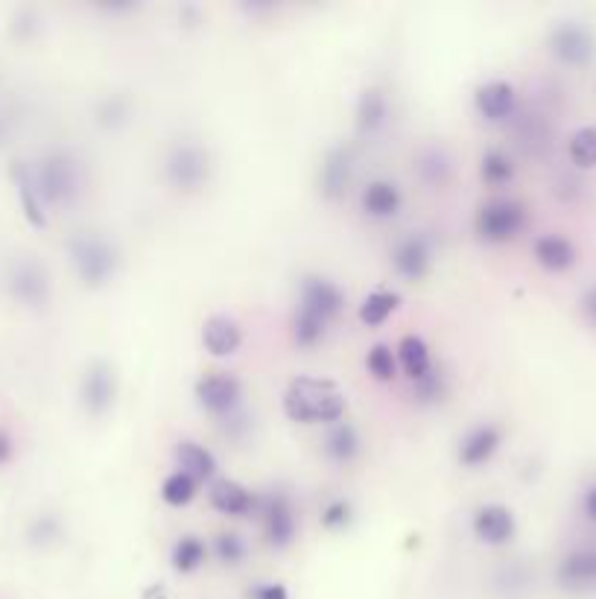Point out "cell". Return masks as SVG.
Here are the masks:
<instances>
[{"label": "cell", "instance_id": "6da1fadb", "mask_svg": "<svg viewBox=\"0 0 596 599\" xmlns=\"http://www.w3.org/2000/svg\"><path fill=\"white\" fill-rule=\"evenodd\" d=\"M342 307H345V293L336 281L316 272L304 275L298 284V304L293 313V339L298 348L319 345L331 322L342 313Z\"/></svg>", "mask_w": 596, "mask_h": 599}, {"label": "cell", "instance_id": "7a4b0ae2", "mask_svg": "<svg viewBox=\"0 0 596 599\" xmlns=\"http://www.w3.org/2000/svg\"><path fill=\"white\" fill-rule=\"evenodd\" d=\"M284 415L296 424H334L345 418L348 398L328 377L298 375L284 389Z\"/></svg>", "mask_w": 596, "mask_h": 599}, {"label": "cell", "instance_id": "3957f363", "mask_svg": "<svg viewBox=\"0 0 596 599\" xmlns=\"http://www.w3.org/2000/svg\"><path fill=\"white\" fill-rule=\"evenodd\" d=\"M30 170H33V182H36L41 202L50 208L74 205L85 190V170L74 152L50 150L47 155H41L36 167Z\"/></svg>", "mask_w": 596, "mask_h": 599}, {"label": "cell", "instance_id": "277c9868", "mask_svg": "<svg viewBox=\"0 0 596 599\" xmlns=\"http://www.w3.org/2000/svg\"><path fill=\"white\" fill-rule=\"evenodd\" d=\"M68 258L74 266L76 278L91 287L100 290L117 275L120 266V252L109 237L97 234V231H79L68 240Z\"/></svg>", "mask_w": 596, "mask_h": 599}, {"label": "cell", "instance_id": "5b68a950", "mask_svg": "<svg viewBox=\"0 0 596 599\" xmlns=\"http://www.w3.org/2000/svg\"><path fill=\"white\" fill-rule=\"evenodd\" d=\"M263 532V541L272 547V550H287L293 541H296L298 532V515L296 503L287 491L281 488H269L258 494V503H255V512Z\"/></svg>", "mask_w": 596, "mask_h": 599}, {"label": "cell", "instance_id": "8992f818", "mask_svg": "<svg viewBox=\"0 0 596 599\" xmlns=\"http://www.w3.org/2000/svg\"><path fill=\"white\" fill-rule=\"evenodd\" d=\"M214 173V158L202 144L179 141L173 144L164 158V176L179 193H196L211 182Z\"/></svg>", "mask_w": 596, "mask_h": 599}, {"label": "cell", "instance_id": "52a82bcc", "mask_svg": "<svg viewBox=\"0 0 596 599\" xmlns=\"http://www.w3.org/2000/svg\"><path fill=\"white\" fill-rule=\"evenodd\" d=\"M526 223H529V214L518 199L494 196V199L480 205V211L474 217V231L483 243L500 246V243L515 240L526 228Z\"/></svg>", "mask_w": 596, "mask_h": 599}, {"label": "cell", "instance_id": "ba28073f", "mask_svg": "<svg viewBox=\"0 0 596 599\" xmlns=\"http://www.w3.org/2000/svg\"><path fill=\"white\" fill-rule=\"evenodd\" d=\"M193 398H196L199 410L223 421L228 415L243 410V383L234 372H208L196 380Z\"/></svg>", "mask_w": 596, "mask_h": 599}, {"label": "cell", "instance_id": "9c48e42d", "mask_svg": "<svg viewBox=\"0 0 596 599\" xmlns=\"http://www.w3.org/2000/svg\"><path fill=\"white\" fill-rule=\"evenodd\" d=\"M6 290H9L12 299L30 307V310H44L50 304V293H53L47 269L33 258H18V261L9 263Z\"/></svg>", "mask_w": 596, "mask_h": 599}, {"label": "cell", "instance_id": "30bf717a", "mask_svg": "<svg viewBox=\"0 0 596 599\" xmlns=\"http://www.w3.org/2000/svg\"><path fill=\"white\" fill-rule=\"evenodd\" d=\"M117 392H120V383H117V372L109 360H94L88 363L85 375L79 380V404L82 410L88 412L91 418H103L114 410L117 404Z\"/></svg>", "mask_w": 596, "mask_h": 599}, {"label": "cell", "instance_id": "8fae6325", "mask_svg": "<svg viewBox=\"0 0 596 599\" xmlns=\"http://www.w3.org/2000/svg\"><path fill=\"white\" fill-rule=\"evenodd\" d=\"M389 261L392 269L404 278V281H421L430 275L433 261H436V243L430 234L424 231H410L404 237H398L392 243V252H389Z\"/></svg>", "mask_w": 596, "mask_h": 599}, {"label": "cell", "instance_id": "7c38bea8", "mask_svg": "<svg viewBox=\"0 0 596 599\" xmlns=\"http://www.w3.org/2000/svg\"><path fill=\"white\" fill-rule=\"evenodd\" d=\"M596 41L588 27L576 21H564L550 33V53L567 68H582L594 59Z\"/></svg>", "mask_w": 596, "mask_h": 599}, {"label": "cell", "instance_id": "4fadbf2b", "mask_svg": "<svg viewBox=\"0 0 596 599\" xmlns=\"http://www.w3.org/2000/svg\"><path fill=\"white\" fill-rule=\"evenodd\" d=\"M503 445V427L494 424V421H483V424H474L462 439H459V448H456V459L462 468H483L494 459V453Z\"/></svg>", "mask_w": 596, "mask_h": 599}, {"label": "cell", "instance_id": "5bb4252c", "mask_svg": "<svg viewBox=\"0 0 596 599\" xmlns=\"http://www.w3.org/2000/svg\"><path fill=\"white\" fill-rule=\"evenodd\" d=\"M471 529H474V538L488 547H506L515 538L518 524H515V515L509 506L483 503V506H477L474 518H471Z\"/></svg>", "mask_w": 596, "mask_h": 599}, {"label": "cell", "instance_id": "9a60e30c", "mask_svg": "<svg viewBox=\"0 0 596 599\" xmlns=\"http://www.w3.org/2000/svg\"><path fill=\"white\" fill-rule=\"evenodd\" d=\"M559 588L570 594H585L596 588V547H576L570 550L556 567Z\"/></svg>", "mask_w": 596, "mask_h": 599}, {"label": "cell", "instance_id": "2e32d148", "mask_svg": "<svg viewBox=\"0 0 596 599\" xmlns=\"http://www.w3.org/2000/svg\"><path fill=\"white\" fill-rule=\"evenodd\" d=\"M474 106L488 123H503L518 112V91L506 79H491L474 91Z\"/></svg>", "mask_w": 596, "mask_h": 599}, {"label": "cell", "instance_id": "e0dca14e", "mask_svg": "<svg viewBox=\"0 0 596 599\" xmlns=\"http://www.w3.org/2000/svg\"><path fill=\"white\" fill-rule=\"evenodd\" d=\"M208 500L225 518H246V515L255 512L258 494L252 488L243 486V483H237V480L220 477V480H214L211 488H208Z\"/></svg>", "mask_w": 596, "mask_h": 599}, {"label": "cell", "instance_id": "ac0fdd59", "mask_svg": "<svg viewBox=\"0 0 596 599\" xmlns=\"http://www.w3.org/2000/svg\"><path fill=\"white\" fill-rule=\"evenodd\" d=\"M322 453L334 465H342V468L354 465L360 459V453H363V436H360V430L351 421H345V418L328 424L325 439H322Z\"/></svg>", "mask_w": 596, "mask_h": 599}, {"label": "cell", "instance_id": "d6986e66", "mask_svg": "<svg viewBox=\"0 0 596 599\" xmlns=\"http://www.w3.org/2000/svg\"><path fill=\"white\" fill-rule=\"evenodd\" d=\"M202 342H205L208 354H214V357H231L243 345V328H240V322L234 316L214 313L202 325Z\"/></svg>", "mask_w": 596, "mask_h": 599}, {"label": "cell", "instance_id": "ffe728a7", "mask_svg": "<svg viewBox=\"0 0 596 599\" xmlns=\"http://www.w3.org/2000/svg\"><path fill=\"white\" fill-rule=\"evenodd\" d=\"M360 205H363L366 217L386 223V220H392V217L401 214L404 193H401V188H398L395 182H389V179H372L366 188L360 190Z\"/></svg>", "mask_w": 596, "mask_h": 599}, {"label": "cell", "instance_id": "44dd1931", "mask_svg": "<svg viewBox=\"0 0 596 599\" xmlns=\"http://www.w3.org/2000/svg\"><path fill=\"white\" fill-rule=\"evenodd\" d=\"M351 170H354L351 152L345 150V147H334V150L325 152L322 170H319V190H322V196L331 199V202L339 199V196H345V190L351 185Z\"/></svg>", "mask_w": 596, "mask_h": 599}, {"label": "cell", "instance_id": "7402d4cb", "mask_svg": "<svg viewBox=\"0 0 596 599\" xmlns=\"http://www.w3.org/2000/svg\"><path fill=\"white\" fill-rule=\"evenodd\" d=\"M532 255H535V263L547 272H567L579 258L576 246L561 234H541L532 243Z\"/></svg>", "mask_w": 596, "mask_h": 599}, {"label": "cell", "instance_id": "603a6c76", "mask_svg": "<svg viewBox=\"0 0 596 599\" xmlns=\"http://www.w3.org/2000/svg\"><path fill=\"white\" fill-rule=\"evenodd\" d=\"M389 120V100L380 88H366L357 100V112H354V126L357 135L372 138L377 135Z\"/></svg>", "mask_w": 596, "mask_h": 599}, {"label": "cell", "instance_id": "cb8c5ba5", "mask_svg": "<svg viewBox=\"0 0 596 599\" xmlns=\"http://www.w3.org/2000/svg\"><path fill=\"white\" fill-rule=\"evenodd\" d=\"M395 357H398V369L404 372V377L415 383L427 375L436 363H433V354H430V345L418 334H407L401 337V342L395 345Z\"/></svg>", "mask_w": 596, "mask_h": 599}, {"label": "cell", "instance_id": "d4e9b609", "mask_svg": "<svg viewBox=\"0 0 596 599\" xmlns=\"http://www.w3.org/2000/svg\"><path fill=\"white\" fill-rule=\"evenodd\" d=\"M12 179H15V190H18V202H21V211H24V217H27V223L36 225V228H44L47 225V205L41 202V196H38L36 182H33V170L27 167V164H15L12 167Z\"/></svg>", "mask_w": 596, "mask_h": 599}, {"label": "cell", "instance_id": "484cf974", "mask_svg": "<svg viewBox=\"0 0 596 599\" xmlns=\"http://www.w3.org/2000/svg\"><path fill=\"white\" fill-rule=\"evenodd\" d=\"M176 462H179V471H185L199 483L217 477V456L193 439H185L176 445Z\"/></svg>", "mask_w": 596, "mask_h": 599}, {"label": "cell", "instance_id": "4316f807", "mask_svg": "<svg viewBox=\"0 0 596 599\" xmlns=\"http://www.w3.org/2000/svg\"><path fill=\"white\" fill-rule=\"evenodd\" d=\"M208 544L199 538V535H182L173 550H170V562L176 573H196L202 564L208 562Z\"/></svg>", "mask_w": 596, "mask_h": 599}, {"label": "cell", "instance_id": "83f0119b", "mask_svg": "<svg viewBox=\"0 0 596 599\" xmlns=\"http://www.w3.org/2000/svg\"><path fill=\"white\" fill-rule=\"evenodd\" d=\"M415 167H418L421 182L430 185V188H445L450 176H453V161L442 147H430V150L421 152Z\"/></svg>", "mask_w": 596, "mask_h": 599}, {"label": "cell", "instance_id": "f1b7e54d", "mask_svg": "<svg viewBox=\"0 0 596 599\" xmlns=\"http://www.w3.org/2000/svg\"><path fill=\"white\" fill-rule=\"evenodd\" d=\"M480 179H483L488 188L509 185L515 179V161H512V155L497 150V147L485 150L483 158H480Z\"/></svg>", "mask_w": 596, "mask_h": 599}, {"label": "cell", "instance_id": "f546056e", "mask_svg": "<svg viewBox=\"0 0 596 599\" xmlns=\"http://www.w3.org/2000/svg\"><path fill=\"white\" fill-rule=\"evenodd\" d=\"M398 304H401L398 293H392V290H374L360 304V322L366 328H380L398 310Z\"/></svg>", "mask_w": 596, "mask_h": 599}, {"label": "cell", "instance_id": "4dcf8cb0", "mask_svg": "<svg viewBox=\"0 0 596 599\" xmlns=\"http://www.w3.org/2000/svg\"><path fill=\"white\" fill-rule=\"evenodd\" d=\"M196 494H199V480H193L190 474L179 471V468L173 474H167L164 483H161V500L173 509H182L187 503H193Z\"/></svg>", "mask_w": 596, "mask_h": 599}, {"label": "cell", "instance_id": "1f68e13d", "mask_svg": "<svg viewBox=\"0 0 596 599\" xmlns=\"http://www.w3.org/2000/svg\"><path fill=\"white\" fill-rule=\"evenodd\" d=\"M366 372L377 380V383H392L398 380L401 369H398V357H395V348L386 345V342H374L366 354Z\"/></svg>", "mask_w": 596, "mask_h": 599}, {"label": "cell", "instance_id": "d6a6232c", "mask_svg": "<svg viewBox=\"0 0 596 599\" xmlns=\"http://www.w3.org/2000/svg\"><path fill=\"white\" fill-rule=\"evenodd\" d=\"M567 155L570 164L579 170H594L596 167V126H582L570 135L567 141Z\"/></svg>", "mask_w": 596, "mask_h": 599}, {"label": "cell", "instance_id": "836d02e7", "mask_svg": "<svg viewBox=\"0 0 596 599\" xmlns=\"http://www.w3.org/2000/svg\"><path fill=\"white\" fill-rule=\"evenodd\" d=\"M410 386L418 404H442L447 398V392H450V383H447V375L442 366H433L427 375L410 383Z\"/></svg>", "mask_w": 596, "mask_h": 599}, {"label": "cell", "instance_id": "e575fe53", "mask_svg": "<svg viewBox=\"0 0 596 599\" xmlns=\"http://www.w3.org/2000/svg\"><path fill=\"white\" fill-rule=\"evenodd\" d=\"M211 553H214L217 562L225 564V567H237V564H243V559H246L249 544H246V538L237 535V532H220V535L214 538V544H211Z\"/></svg>", "mask_w": 596, "mask_h": 599}, {"label": "cell", "instance_id": "d590c367", "mask_svg": "<svg viewBox=\"0 0 596 599\" xmlns=\"http://www.w3.org/2000/svg\"><path fill=\"white\" fill-rule=\"evenodd\" d=\"M351 521H354V506L345 497H331L319 512V524L325 526L328 532H342V529L351 526Z\"/></svg>", "mask_w": 596, "mask_h": 599}, {"label": "cell", "instance_id": "8d00e7d4", "mask_svg": "<svg viewBox=\"0 0 596 599\" xmlns=\"http://www.w3.org/2000/svg\"><path fill=\"white\" fill-rule=\"evenodd\" d=\"M56 538H62V524H59V518H53V515H41V518H36L33 526H30V541H33V544L47 547V544H53Z\"/></svg>", "mask_w": 596, "mask_h": 599}, {"label": "cell", "instance_id": "74e56055", "mask_svg": "<svg viewBox=\"0 0 596 599\" xmlns=\"http://www.w3.org/2000/svg\"><path fill=\"white\" fill-rule=\"evenodd\" d=\"M126 117H129V100H123V97H109L100 106V123L103 126H120V123H126Z\"/></svg>", "mask_w": 596, "mask_h": 599}, {"label": "cell", "instance_id": "f35d334b", "mask_svg": "<svg viewBox=\"0 0 596 599\" xmlns=\"http://www.w3.org/2000/svg\"><path fill=\"white\" fill-rule=\"evenodd\" d=\"M246 599H290V594L281 582H261L246 591Z\"/></svg>", "mask_w": 596, "mask_h": 599}, {"label": "cell", "instance_id": "ab89813d", "mask_svg": "<svg viewBox=\"0 0 596 599\" xmlns=\"http://www.w3.org/2000/svg\"><path fill=\"white\" fill-rule=\"evenodd\" d=\"M579 307H582V316L591 322L596 328V284L594 287H588L585 293H582V301H579Z\"/></svg>", "mask_w": 596, "mask_h": 599}, {"label": "cell", "instance_id": "60d3db41", "mask_svg": "<svg viewBox=\"0 0 596 599\" xmlns=\"http://www.w3.org/2000/svg\"><path fill=\"white\" fill-rule=\"evenodd\" d=\"M582 515L591 524H596V483H591V486L585 488V494H582Z\"/></svg>", "mask_w": 596, "mask_h": 599}, {"label": "cell", "instance_id": "b9f144b4", "mask_svg": "<svg viewBox=\"0 0 596 599\" xmlns=\"http://www.w3.org/2000/svg\"><path fill=\"white\" fill-rule=\"evenodd\" d=\"M12 453H15V442H12V436L0 427V468L12 459Z\"/></svg>", "mask_w": 596, "mask_h": 599}]
</instances>
